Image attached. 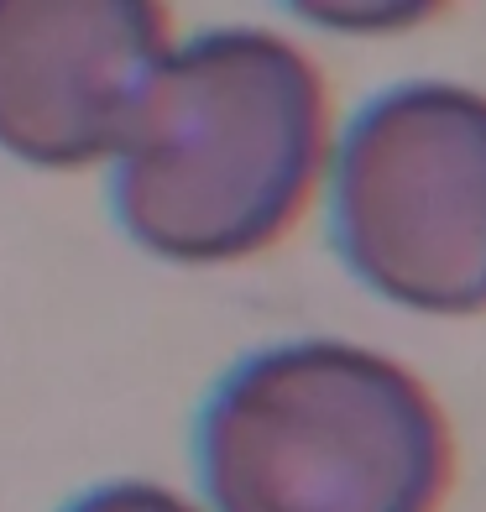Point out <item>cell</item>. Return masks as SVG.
<instances>
[{
    "mask_svg": "<svg viewBox=\"0 0 486 512\" xmlns=\"http://www.w3.org/2000/svg\"><path fill=\"white\" fill-rule=\"evenodd\" d=\"M335 251L372 293L419 314H486V95L392 84L330 152Z\"/></svg>",
    "mask_w": 486,
    "mask_h": 512,
    "instance_id": "3957f363",
    "label": "cell"
},
{
    "mask_svg": "<svg viewBox=\"0 0 486 512\" xmlns=\"http://www.w3.org/2000/svg\"><path fill=\"white\" fill-rule=\"evenodd\" d=\"M168 48V11L152 0H0V152L32 168L115 162Z\"/></svg>",
    "mask_w": 486,
    "mask_h": 512,
    "instance_id": "277c9868",
    "label": "cell"
},
{
    "mask_svg": "<svg viewBox=\"0 0 486 512\" xmlns=\"http://www.w3.org/2000/svg\"><path fill=\"white\" fill-rule=\"evenodd\" d=\"M330 162V105L304 48L220 27L162 53L115 152V215L168 262H241L283 241Z\"/></svg>",
    "mask_w": 486,
    "mask_h": 512,
    "instance_id": "6da1fadb",
    "label": "cell"
},
{
    "mask_svg": "<svg viewBox=\"0 0 486 512\" xmlns=\"http://www.w3.org/2000/svg\"><path fill=\"white\" fill-rule=\"evenodd\" d=\"M63 512H199V507L157 481H105L79 492Z\"/></svg>",
    "mask_w": 486,
    "mask_h": 512,
    "instance_id": "5b68a950",
    "label": "cell"
},
{
    "mask_svg": "<svg viewBox=\"0 0 486 512\" xmlns=\"http://www.w3.org/2000/svg\"><path fill=\"white\" fill-rule=\"evenodd\" d=\"M194 450L215 512H439L455 471L434 392L351 340H288L230 366Z\"/></svg>",
    "mask_w": 486,
    "mask_h": 512,
    "instance_id": "7a4b0ae2",
    "label": "cell"
}]
</instances>
